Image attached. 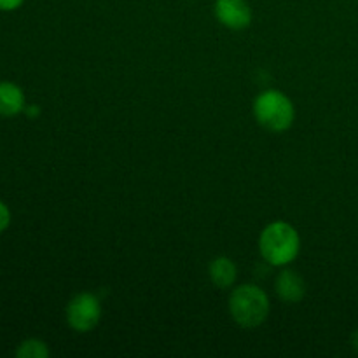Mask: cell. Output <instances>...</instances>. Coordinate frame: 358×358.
<instances>
[{
	"label": "cell",
	"instance_id": "obj_5",
	"mask_svg": "<svg viewBox=\"0 0 358 358\" xmlns=\"http://www.w3.org/2000/svg\"><path fill=\"white\" fill-rule=\"evenodd\" d=\"M215 16L231 30H243L252 23V7L247 0H215Z\"/></svg>",
	"mask_w": 358,
	"mask_h": 358
},
{
	"label": "cell",
	"instance_id": "obj_2",
	"mask_svg": "<svg viewBox=\"0 0 358 358\" xmlns=\"http://www.w3.org/2000/svg\"><path fill=\"white\" fill-rule=\"evenodd\" d=\"M229 311L233 320L245 329H255L266 322L269 315V297L261 287L241 285L229 297Z\"/></svg>",
	"mask_w": 358,
	"mask_h": 358
},
{
	"label": "cell",
	"instance_id": "obj_10",
	"mask_svg": "<svg viewBox=\"0 0 358 358\" xmlns=\"http://www.w3.org/2000/svg\"><path fill=\"white\" fill-rule=\"evenodd\" d=\"M10 224V210L9 206L6 205L3 201H0V234L9 227Z\"/></svg>",
	"mask_w": 358,
	"mask_h": 358
},
{
	"label": "cell",
	"instance_id": "obj_8",
	"mask_svg": "<svg viewBox=\"0 0 358 358\" xmlns=\"http://www.w3.org/2000/svg\"><path fill=\"white\" fill-rule=\"evenodd\" d=\"M236 264L229 257H217L210 264V278H212L213 285L219 287V289H229V287H233L234 282H236Z\"/></svg>",
	"mask_w": 358,
	"mask_h": 358
},
{
	"label": "cell",
	"instance_id": "obj_4",
	"mask_svg": "<svg viewBox=\"0 0 358 358\" xmlns=\"http://www.w3.org/2000/svg\"><path fill=\"white\" fill-rule=\"evenodd\" d=\"M101 318V304L94 294H77L66 306V322L77 332H91Z\"/></svg>",
	"mask_w": 358,
	"mask_h": 358
},
{
	"label": "cell",
	"instance_id": "obj_6",
	"mask_svg": "<svg viewBox=\"0 0 358 358\" xmlns=\"http://www.w3.org/2000/svg\"><path fill=\"white\" fill-rule=\"evenodd\" d=\"M276 294L283 303H299L306 296V282L299 273L287 269L276 278Z\"/></svg>",
	"mask_w": 358,
	"mask_h": 358
},
{
	"label": "cell",
	"instance_id": "obj_7",
	"mask_svg": "<svg viewBox=\"0 0 358 358\" xmlns=\"http://www.w3.org/2000/svg\"><path fill=\"white\" fill-rule=\"evenodd\" d=\"M24 107L27 100L23 90L10 80H0V115L13 117L24 112Z\"/></svg>",
	"mask_w": 358,
	"mask_h": 358
},
{
	"label": "cell",
	"instance_id": "obj_3",
	"mask_svg": "<svg viewBox=\"0 0 358 358\" xmlns=\"http://www.w3.org/2000/svg\"><path fill=\"white\" fill-rule=\"evenodd\" d=\"M254 114L259 124L269 131H287L294 124L296 108L292 100L282 91L268 90L259 94L254 101Z\"/></svg>",
	"mask_w": 358,
	"mask_h": 358
},
{
	"label": "cell",
	"instance_id": "obj_13",
	"mask_svg": "<svg viewBox=\"0 0 358 358\" xmlns=\"http://www.w3.org/2000/svg\"><path fill=\"white\" fill-rule=\"evenodd\" d=\"M352 345H353V348L358 352V331H355V334L352 336Z\"/></svg>",
	"mask_w": 358,
	"mask_h": 358
},
{
	"label": "cell",
	"instance_id": "obj_1",
	"mask_svg": "<svg viewBox=\"0 0 358 358\" xmlns=\"http://www.w3.org/2000/svg\"><path fill=\"white\" fill-rule=\"evenodd\" d=\"M301 238L296 227L287 222H273L259 238V250L262 259L271 266H287L297 257Z\"/></svg>",
	"mask_w": 358,
	"mask_h": 358
},
{
	"label": "cell",
	"instance_id": "obj_12",
	"mask_svg": "<svg viewBox=\"0 0 358 358\" xmlns=\"http://www.w3.org/2000/svg\"><path fill=\"white\" fill-rule=\"evenodd\" d=\"M24 112H27V115H38L41 114V108H38V105H27L24 107Z\"/></svg>",
	"mask_w": 358,
	"mask_h": 358
},
{
	"label": "cell",
	"instance_id": "obj_11",
	"mask_svg": "<svg viewBox=\"0 0 358 358\" xmlns=\"http://www.w3.org/2000/svg\"><path fill=\"white\" fill-rule=\"evenodd\" d=\"M24 3V0H0V10L3 13H10V10L20 9Z\"/></svg>",
	"mask_w": 358,
	"mask_h": 358
},
{
	"label": "cell",
	"instance_id": "obj_9",
	"mask_svg": "<svg viewBox=\"0 0 358 358\" xmlns=\"http://www.w3.org/2000/svg\"><path fill=\"white\" fill-rule=\"evenodd\" d=\"M14 355L17 358H48L49 348L44 341L31 338V339H24L23 343H20V346L16 348Z\"/></svg>",
	"mask_w": 358,
	"mask_h": 358
}]
</instances>
